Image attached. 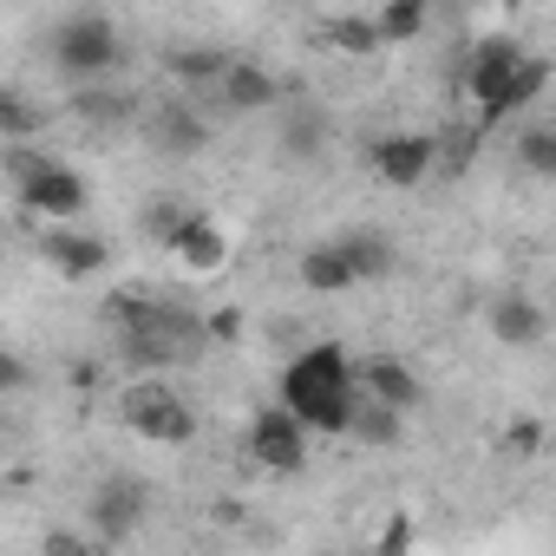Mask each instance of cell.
Listing matches in <instances>:
<instances>
[{
	"mask_svg": "<svg viewBox=\"0 0 556 556\" xmlns=\"http://www.w3.org/2000/svg\"><path fill=\"white\" fill-rule=\"evenodd\" d=\"M216 523H242L249 517V504H236V497H216V510H210Z\"/></svg>",
	"mask_w": 556,
	"mask_h": 556,
	"instance_id": "33",
	"label": "cell"
},
{
	"mask_svg": "<svg viewBox=\"0 0 556 556\" xmlns=\"http://www.w3.org/2000/svg\"><path fill=\"white\" fill-rule=\"evenodd\" d=\"M426 21H432V0H387L374 14V34H380V47H413L426 34Z\"/></svg>",
	"mask_w": 556,
	"mask_h": 556,
	"instance_id": "22",
	"label": "cell"
},
{
	"mask_svg": "<svg viewBox=\"0 0 556 556\" xmlns=\"http://www.w3.org/2000/svg\"><path fill=\"white\" fill-rule=\"evenodd\" d=\"M14 197H21L34 216H53V223H79V216H86V203H92V184H86L73 164L47 157L34 177H21V184H14Z\"/></svg>",
	"mask_w": 556,
	"mask_h": 556,
	"instance_id": "9",
	"label": "cell"
},
{
	"mask_svg": "<svg viewBox=\"0 0 556 556\" xmlns=\"http://www.w3.org/2000/svg\"><path fill=\"white\" fill-rule=\"evenodd\" d=\"M275 400H282L315 439H341L348 406H354V354H348L341 341L302 348V354L282 367V387H275Z\"/></svg>",
	"mask_w": 556,
	"mask_h": 556,
	"instance_id": "2",
	"label": "cell"
},
{
	"mask_svg": "<svg viewBox=\"0 0 556 556\" xmlns=\"http://www.w3.org/2000/svg\"><path fill=\"white\" fill-rule=\"evenodd\" d=\"M66 112H73L79 125H92V131H125V125L144 118L138 92H131V86H112V79H86V86H73Z\"/></svg>",
	"mask_w": 556,
	"mask_h": 556,
	"instance_id": "12",
	"label": "cell"
},
{
	"mask_svg": "<svg viewBox=\"0 0 556 556\" xmlns=\"http://www.w3.org/2000/svg\"><path fill=\"white\" fill-rule=\"evenodd\" d=\"M47 105L40 99H27L21 86H0V144H8V138H40L47 131Z\"/></svg>",
	"mask_w": 556,
	"mask_h": 556,
	"instance_id": "24",
	"label": "cell"
},
{
	"mask_svg": "<svg viewBox=\"0 0 556 556\" xmlns=\"http://www.w3.org/2000/svg\"><path fill=\"white\" fill-rule=\"evenodd\" d=\"M190 216V203L184 197H151L144 210H138V229H144V242H170V229Z\"/></svg>",
	"mask_w": 556,
	"mask_h": 556,
	"instance_id": "27",
	"label": "cell"
},
{
	"mask_svg": "<svg viewBox=\"0 0 556 556\" xmlns=\"http://www.w3.org/2000/svg\"><path fill=\"white\" fill-rule=\"evenodd\" d=\"M40 549H47V556H86V549H92V536H79V530H47V536H40Z\"/></svg>",
	"mask_w": 556,
	"mask_h": 556,
	"instance_id": "32",
	"label": "cell"
},
{
	"mask_svg": "<svg viewBox=\"0 0 556 556\" xmlns=\"http://www.w3.org/2000/svg\"><path fill=\"white\" fill-rule=\"evenodd\" d=\"M170 255H177V268L184 275H216L223 262H229V236H223V223L216 216H203V210H190L177 229H170V242H164Z\"/></svg>",
	"mask_w": 556,
	"mask_h": 556,
	"instance_id": "14",
	"label": "cell"
},
{
	"mask_svg": "<svg viewBox=\"0 0 556 556\" xmlns=\"http://www.w3.org/2000/svg\"><path fill=\"white\" fill-rule=\"evenodd\" d=\"M308 426L282 406V400H275V406H262L255 419H249V439H242V452L262 465V471H275V478H295L302 465H308Z\"/></svg>",
	"mask_w": 556,
	"mask_h": 556,
	"instance_id": "6",
	"label": "cell"
},
{
	"mask_svg": "<svg viewBox=\"0 0 556 556\" xmlns=\"http://www.w3.org/2000/svg\"><path fill=\"white\" fill-rule=\"evenodd\" d=\"M341 439H354V445H367V452H387V445L406 439V413H393V406H380V400H367V393L354 387V406H348Z\"/></svg>",
	"mask_w": 556,
	"mask_h": 556,
	"instance_id": "17",
	"label": "cell"
},
{
	"mask_svg": "<svg viewBox=\"0 0 556 556\" xmlns=\"http://www.w3.org/2000/svg\"><path fill=\"white\" fill-rule=\"evenodd\" d=\"M144 510H151V484H144V478H131V471L99 478V484H92V497H86L92 543H105V549L131 543V536H138V523H144Z\"/></svg>",
	"mask_w": 556,
	"mask_h": 556,
	"instance_id": "5",
	"label": "cell"
},
{
	"mask_svg": "<svg viewBox=\"0 0 556 556\" xmlns=\"http://www.w3.org/2000/svg\"><path fill=\"white\" fill-rule=\"evenodd\" d=\"M229 60H236V53H223V47H164V53H157L164 79L184 86V92H210V86L223 79Z\"/></svg>",
	"mask_w": 556,
	"mask_h": 556,
	"instance_id": "18",
	"label": "cell"
},
{
	"mask_svg": "<svg viewBox=\"0 0 556 556\" xmlns=\"http://www.w3.org/2000/svg\"><path fill=\"white\" fill-rule=\"evenodd\" d=\"M40 255L66 275V282H86V275H99V268L112 262V242H105V236H92V229L60 223V229H47V236H40Z\"/></svg>",
	"mask_w": 556,
	"mask_h": 556,
	"instance_id": "15",
	"label": "cell"
},
{
	"mask_svg": "<svg viewBox=\"0 0 556 556\" xmlns=\"http://www.w3.org/2000/svg\"><path fill=\"white\" fill-rule=\"evenodd\" d=\"M367 164H374L393 190H419V184L432 177V164H439V138H426V131H380V138L367 144Z\"/></svg>",
	"mask_w": 556,
	"mask_h": 556,
	"instance_id": "10",
	"label": "cell"
},
{
	"mask_svg": "<svg viewBox=\"0 0 556 556\" xmlns=\"http://www.w3.org/2000/svg\"><path fill=\"white\" fill-rule=\"evenodd\" d=\"M517 60H523V47L504 40V34H491V40H478V53H471V66H465V92H471V105H478V131H484V138L504 125V86H510Z\"/></svg>",
	"mask_w": 556,
	"mask_h": 556,
	"instance_id": "7",
	"label": "cell"
},
{
	"mask_svg": "<svg viewBox=\"0 0 556 556\" xmlns=\"http://www.w3.org/2000/svg\"><path fill=\"white\" fill-rule=\"evenodd\" d=\"M144 138H151V151L157 157H170V164H190V157H203L210 151V118L190 105V92H177V99H164L157 112H144Z\"/></svg>",
	"mask_w": 556,
	"mask_h": 556,
	"instance_id": "8",
	"label": "cell"
},
{
	"mask_svg": "<svg viewBox=\"0 0 556 556\" xmlns=\"http://www.w3.org/2000/svg\"><path fill=\"white\" fill-rule=\"evenodd\" d=\"M289 164H315V157H328V144H334V125H328V112H315V105H295L289 118H282V131H275Z\"/></svg>",
	"mask_w": 556,
	"mask_h": 556,
	"instance_id": "19",
	"label": "cell"
},
{
	"mask_svg": "<svg viewBox=\"0 0 556 556\" xmlns=\"http://www.w3.org/2000/svg\"><path fill=\"white\" fill-rule=\"evenodd\" d=\"M216 105L223 112H275V105H289V86L255 60H229L216 79Z\"/></svg>",
	"mask_w": 556,
	"mask_h": 556,
	"instance_id": "13",
	"label": "cell"
},
{
	"mask_svg": "<svg viewBox=\"0 0 556 556\" xmlns=\"http://www.w3.org/2000/svg\"><path fill=\"white\" fill-rule=\"evenodd\" d=\"M295 275H302V289H308V295H348V289H361V282H354V268H348V255L334 249V236L315 242V249L302 255Z\"/></svg>",
	"mask_w": 556,
	"mask_h": 556,
	"instance_id": "21",
	"label": "cell"
},
{
	"mask_svg": "<svg viewBox=\"0 0 556 556\" xmlns=\"http://www.w3.org/2000/svg\"><path fill=\"white\" fill-rule=\"evenodd\" d=\"M105 328L118 334V367H131V374H170V367H197L210 354L203 315L157 289H112Z\"/></svg>",
	"mask_w": 556,
	"mask_h": 556,
	"instance_id": "1",
	"label": "cell"
},
{
	"mask_svg": "<svg viewBox=\"0 0 556 556\" xmlns=\"http://www.w3.org/2000/svg\"><path fill=\"white\" fill-rule=\"evenodd\" d=\"M354 387L393 413H419L426 406V380L400 361V354H374V361H354Z\"/></svg>",
	"mask_w": 556,
	"mask_h": 556,
	"instance_id": "11",
	"label": "cell"
},
{
	"mask_svg": "<svg viewBox=\"0 0 556 556\" xmlns=\"http://www.w3.org/2000/svg\"><path fill=\"white\" fill-rule=\"evenodd\" d=\"M517 164H523L530 177H543V184L556 177V131H549L543 118H530V125L517 131Z\"/></svg>",
	"mask_w": 556,
	"mask_h": 556,
	"instance_id": "26",
	"label": "cell"
},
{
	"mask_svg": "<svg viewBox=\"0 0 556 556\" xmlns=\"http://www.w3.org/2000/svg\"><path fill=\"white\" fill-rule=\"evenodd\" d=\"M484 321H491V334H497L510 354H530V348H543V334H549V315H543L530 295H517V289H510V295H497Z\"/></svg>",
	"mask_w": 556,
	"mask_h": 556,
	"instance_id": "16",
	"label": "cell"
},
{
	"mask_svg": "<svg viewBox=\"0 0 556 556\" xmlns=\"http://www.w3.org/2000/svg\"><path fill=\"white\" fill-rule=\"evenodd\" d=\"M413 536H419V530H413V517L400 510V517H387V523H380V536H374V549H387V556H393V549H413Z\"/></svg>",
	"mask_w": 556,
	"mask_h": 556,
	"instance_id": "29",
	"label": "cell"
},
{
	"mask_svg": "<svg viewBox=\"0 0 556 556\" xmlns=\"http://www.w3.org/2000/svg\"><path fill=\"white\" fill-rule=\"evenodd\" d=\"M118 419H125L138 439H151V445H190V439H197V413H190V400H184L164 374H138V380L118 393Z\"/></svg>",
	"mask_w": 556,
	"mask_h": 556,
	"instance_id": "4",
	"label": "cell"
},
{
	"mask_svg": "<svg viewBox=\"0 0 556 556\" xmlns=\"http://www.w3.org/2000/svg\"><path fill=\"white\" fill-rule=\"evenodd\" d=\"M543 86H549V60H543V53H523L517 73H510V86H504V118L530 112V105L543 99Z\"/></svg>",
	"mask_w": 556,
	"mask_h": 556,
	"instance_id": "25",
	"label": "cell"
},
{
	"mask_svg": "<svg viewBox=\"0 0 556 556\" xmlns=\"http://www.w3.org/2000/svg\"><path fill=\"white\" fill-rule=\"evenodd\" d=\"M47 60L66 86H86V79H118L125 66V34L112 14L99 8H73L47 27Z\"/></svg>",
	"mask_w": 556,
	"mask_h": 556,
	"instance_id": "3",
	"label": "cell"
},
{
	"mask_svg": "<svg viewBox=\"0 0 556 556\" xmlns=\"http://www.w3.org/2000/svg\"><path fill=\"white\" fill-rule=\"evenodd\" d=\"M321 40L348 60H374L380 53V34H374V14H328L321 21Z\"/></svg>",
	"mask_w": 556,
	"mask_h": 556,
	"instance_id": "23",
	"label": "cell"
},
{
	"mask_svg": "<svg viewBox=\"0 0 556 556\" xmlns=\"http://www.w3.org/2000/svg\"><path fill=\"white\" fill-rule=\"evenodd\" d=\"M203 328H210V348H229L242 334V308H216V315H203Z\"/></svg>",
	"mask_w": 556,
	"mask_h": 556,
	"instance_id": "31",
	"label": "cell"
},
{
	"mask_svg": "<svg viewBox=\"0 0 556 556\" xmlns=\"http://www.w3.org/2000/svg\"><path fill=\"white\" fill-rule=\"evenodd\" d=\"M34 387V374H27V361H14L8 348H0V400H14V393H27Z\"/></svg>",
	"mask_w": 556,
	"mask_h": 556,
	"instance_id": "30",
	"label": "cell"
},
{
	"mask_svg": "<svg viewBox=\"0 0 556 556\" xmlns=\"http://www.w3.org/2000/svg\"><path fill=\"white\" fill-rule=\"evenodd\" d=\"M334 249L348 255L354 282H387V275L400 268V249H393L380 229H341V236H334Z\"/></svg>",
	"mask_w": 556,
	"mask_h": 556,
	"instance_id": "20",
	"label": "cell"
},
{
	"mask_svg": "<svg viewBox=\"0 0 556 556\" xmlns=\"http://www.w3.org/2000/svg\"><path fill=\"white\" fill-rule=\"evenodd\" d=\"M504 452L510 458H536L543 452V419H510L504 426Z\"/></svg>",
	"mask_w": 556,
	"mask_h": 556,
	"instance_id": "28",
	"label": "cell"
}]
</instances>
